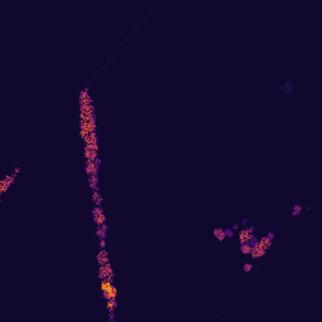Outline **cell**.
Here are the masks:
<instances>
[{
  "label": "cell",
  "mask_w": 322,
  "mask_h": 322,
  "mask_svg": "<svg viewBox=\"0 0 322 322\" xmlns=\"http://www.w3.org/2000/svg\"><path fill=\"white\" fill-rule=\"evenodd\" d=\"M107 228L106 224H102V225H97V229H96V235L98 237V239H105L106 235H107Z\"/></svg>",
  "instance_id": "obj_9"
},
{
  "label": "cell",
  "mask_w": 322,
  "mask_h": 322,
  "mask_svg": "<svg viewBox=\"0 0 322 322\" xmlns=\"http://www.w3.org/2000/svg\"><path fill=\"white\" fill-rule=\"evenodd\" d=\"M266 254V250L264 249H262L261 247L258 245V243L254 245V247H252V252H250V256H252V258L254 259H258V258H261L263 257Z\"/></svg>",
  "instance_id": "obj_6"
},
{
  "label": "cell",
  "mask_w": 322,
  "mask_h": 322,
  "mask_svg": "<svg viewBox=\"0 0 322 322\" xmlns=\"http://www.w3.org/2000/svg\"><path fill=\"white\" fill-rule=\"evenodd\" d=\"M240 252L243 253V254H250V252H252V247L248 244V243H244V244H240Z\"/></svg>",
  "instance_id": "obj_16"
},
{
  "label": "cell",
  "mask_w": 322,
  "mask_h": 322,
  "mask_svg": "<svg viewBox=\"0 0 322 322\" xmlns=\"http://www.w3.org/2000/svg\"><path fill=\"white\" fill-rule=\"evenodd\" d=\"M271 244H272V240L268 238L267 235H266V237H262L261 239H258V245H259V247H261L262 249H264L266 252H267L268 249H269Z\"/></svg>",
  "instance_id": "obj_8"
},
{
  "label": "cell",
  "mask_w": 322,
  "mask_h": 322,
  "mask_svg": "<svg viewBox=\"0 0 322 322\" xmlns=\"http://www.w3.org/2000/svg\"><path fill=\"white\" fill-rule=\"evenodd\" d=\"M97 262H98V264H100V266H103V264H106V263L110 262L108 253L105 250V248H101V250L98 252V254H97Z\"/></svg>",
  "instance_id": "obj_4"
},
{
  "label": "cell",
  "mask_w": 322,
  "mask_h": 322,
  "mask_svg": "<svg viewBox=\"0 0 322 322\" xmlns=\"http://www.w3.org/2000/svg\"><path fill=\"white\" fill-rule=\"evenodd\" d=\"M302 205H299V204H294L293 205V208H292V215L293 217H297V215H299V214H301V212H302Z\"/></svg>",
  "instance_id": "obj_17"
},
{
  "label": "cell",
  "mask_w": 322,
  "mask_h": 322,
  "mask_svg": "<svg viewBox=\"0 0 322 322\" xmlns=\"http://www.w3.org/2000/svg\"><path fill=\"white\" fill-rule=\"evenodd\" d=\"M282 89H283L286 93H289L293 89V86L291 83H287V84H284V86H282Z\"/></svg>",
  "instance_id": "obj_21"
},
{
  "label": "cell",
  "mask_w": 322,
  "mask_h": 322,
  "mask_svg": "<svg viewBox=\"0 0 322 322\" xmlns=\"http://www.w3.org/2000/svg\"><path fill=\"white\" fill-rule=\"evenodd\" d=\"M240 224H242V225H247V224H248V219H247V218H244L243 220L240 222Z\"/></svg>",
  "instance_id": "obj_27"
},
{
  "label": "cell",
  "mask_w": 322,
  "mask_h": 322,
  "mask_svg": "<svg viewBox=\"0 0 322 322\" xmlns=\"http://www.w3.org/2000/svg\"><path fill=\"white\" fill-rule=\"evenodd\" d=\"M253 234L252 233H249V232L247 229H242L239 230V234H238V238H239V244H244V243H247V242L250 239V237H252Z\"/></svg>",
  "instance_id": "obj_7"
},
{
  "label": "cell",
  "mask_w": 322,
  "mask_h": 322,
  "mask_svg": "<svg viewBox=\"0 0 322 322\" xmlns=\"http://www.w3.org/2000/svg\"><path fill=\"white\" fill-rule=\"evenodd\" d=\"M100 242V248H106V240L105 239H98Z\"/></svg>",
  "instance_id": "obj_24"
},
{
  "label": "cell",
  "mask_w": 322,
  "mask_h": 322,
  "mask_svg": "<svg viewBox=\"0 0 322 322\" xmlns=\"http://www.w3.org/2000/svg\"><path fill=\"white\" fill-rule=\"evenodd\" d=\"M247 243L250 245V247H254V245L258 243V238H257V237H254V235H252V237H250V239L247 242Z\"/></svg>",
  "instance_id": "obj_20"
},
{
  "label": "cell",
  "mask_w": 322,
  "mask_h": 322,
  "mask_svg": "<svg viewBox=\"0 0 322 322\" xmlns=\"http://www.w3.org/2000/svg\"><path fill=\"white\" fill-rule=\"evenodd\" d=\"M267 237H268V238H269L271 240H273V238H274V233H272V232H269V233L267 234Z\"/></svg>",
  "instance_id": "obj_26"
},
{
  "label": "cell",
  "mask_w": 322,
  "mask_h": 322,
  "mask_svg": "<svg viewBox=\"0 0 322 322\" xmlns=\"http://www.w3.org/2000/svg\"><path fill=\"white\" fill-rule=\"evenodd\" d=\"M243 269H244V272H250V271L253 269V264H252V263H245L244 267H243Z\"/></svg>",
  "instance_id": "obj_23"
},
{
  "label": "cell",
  "mask_w": 322,
  "mask_h": 322,
  "mask_svg": "<svg viewBox=\"0 0 322 322\" xmlns=\"http://www.w3.org/2000/svg\"><path fill=\"white\" fill-rule=\"evenodd\" d=\"M92 199H93V201H95V203H96V205H98V207H101L102 198H101V195H100V191H98V190H95V191H93V194H92Z\"/></svg>",
  "instance_id": "obj_14"
},
{
  "label": "cell",
  "mask_w": 322,
  "mask_h": 322,
  "mask_svg": "<svg viewBox=\"0 0 322 322\" xmlns=\"http://www.w3.org/2000/svg\"><path fill=\"white\" fill-rule=\"evenodd\" d=\"M84 105H92V100L88 95V88L82 91L79 95V106H84Z\"/></svg>",
  "instance_id": "obj_5"
},
{
  "label": "cell",
  "mask_w": 322,
  "mask_h": 322,
  "mask_svg": "<svg viewBox=\"0 0 322 322\" xmlns=\"http://www.w3.org/2000/svg\"><path fill=\"white\" fill-rule=\"evenodd\" d=\"M106 306H107V310H108L110 313H115V310H116V307H117V302H116V299H108Z\"/></svg>",
  "instance_id": "obj_13"
},
{
  "label": "cell",
  "mask_w": 322,
  "mask_h": 322,
  "mask_svg": "<svg viewBox=\"0 0 322 322\" xmlns=\"http://www.w3.org/2000/svg\"><path fill=\"white\" fill-rule=\"evenodd\" d=\"M247 230L249 232V233H252V234H253V233H254V230H256V227H254V225H250V227H248V228H247Z\"/></svg>",
  "instance_id": "obj_25"
},
{
  "label": "cell",
  "mask_w": 322,
  "mask_h": 322,
  "mask_svg": "<svg viewBox=\"0 0 322 322\" xmlns=\"http://www.w3.org/2000/svg\"><path fill=\"white\" fill-rule=\"evenodd\" d=\"M88 181H89V187L93 190H100L98 187V175H91L88 177Z\"/></svg>",
  "instance_id": "obj_10"
},
{
  "label": "cell",
  "mask_w": 322,
  "mask_h": 322,
  "mask_svg": "<svg viewBox=\"0 0 322 322\" xmlns=\"http://www.w3.org/2000/svg\"><path fill=\"white\" fill-rule=\"evenodd\" d=\"M103 213V209H102V207H98V205H96V208L92 210V214H93V217H97V215H100V214Z\"/></svg>",
  "instance_id": "obj_19"
},
{
  "label": "cell",
  "mask_w": 322,
  "mask_h": 322,
  "mask_svg": "<svg viewBox=\"0 0 322 322\" xmlns=\"http://www.w3.org/2000/svg\"><path fill=\"white\" fill-rule=\"evenodd\" d=\"M9 186H10V185L8 184V181L5 180V179H3V180L0 181V194H4V193H5V191L8 190Z\"/></svg>",
  "instance_id": "obj_18"
},
{
  "label": "cell",
  "mask_w": 322,
  "mask_h": 322,
  "mask_svg": "<svg viewBox=\"0 0 322 322\" xmlns=\"http://www.w3.org/2000/svg\"><path fill=\"white\" fill-rule=\"evenodd\" d=\"M213 234L218 240H224L227 237L224 233V229H220V228H214L213 229Z\"/></svg>",
  "instance_id": "obj_11"
},
{
  "label": "cell",
  "mask_w": 322,
  "mask_h": 322,
  "mask_svg": "<svg viewBox=\"0 0 322 322\" xmlns=\"http://www.w3.org/2000/svg\"><path fill=\"white\" fill-rule=\"evenodd\" d=\"M97 152L98 151H95V150H88V149H84V156H86V160H91V161H95L97 159Z\"/></svg>",
  "instance_id": "obj_12"
},
{
  "label": "cell",
  "mask_w": 322,
  "mask_h": 322,
  "mask_svg": "<svg viewBox=\"0 0 322 322\" xmlns=\"http://www.w3.org/2000/svg\"><path fill=\"white\" fill-rule=\"evenodd\" d=\"M110 321L115 322V313H110Z\"/></svg>",
  "instance_id": "obj_28"
},
{
  "label": "cell",
  "mask_w": 322,
  "mask_h": 322,
  "mask_svg": "<svg viewBox=\"0 0 322 322\" xmlns=\"http://www.w3.org/2000/svg\"><path fill=\"white\" fill-rule=\"evenodd\" d=\"M86 172L88 176L91 175H98V166L96 165L95 161L86 160Z\"/></svg>",
  "instance_id": "obj_3"
},
{
  "label": "cell",
  "mask_w": 322,
  "mask_h": 322,
  "mask_svg": "<svg viewBox=\"0 0 322 322\" xmlns=\"http://www.w3.org/2000/svg\"><path fill=\"white\" fill-rule=\"evenodd\" d=\"M93 220H95V223L97 225H102V224H105V222H106V217H105V214L102 213L97 217H93Z\"/></svg>",
  "instance_id": "obj_15"
},
{
  "label": "cell",
  "mask_w": 322,
  "mask_h": 322,
  "mask_svg": "<svg viewBox=\"0 0 322 322\" xmlns=\"http://www.w3.org/2000/svg\"><path fill=\"white\" fill-rule=\"evenodd\" d=\"M19 171H20V169H19V167H15V169H14V172H16V174H18Z\"/></svg>",
  "instance_id": "obj_30"
},
{
  "label": "cell",
  "mask_w": 322,
  "mask_h": 322,
  "mask_svg": "<svg viewBox=\"0 0 322 322\" xmlns=\"http://www.w3.org/2000/svg\"><path fill=\"white\" fill-rule=\"evenodd\" d=\"M232 229H233V230H238V229H239V224H234Z\"/></svg>",
  "instance_id": "obj_29"
},
{
  "label": "cell",
  "mask_w": 322,
  "mask_h": 322,
  "mask_svg": "<svg viewBox=\"0 0 322 322\" xmlns=\"http://www.w3.org/2000/svg\"><path fill=\"white\" fill-rule=\"evenodd\" d=\"M224 233H225L227 238H232V237L234 235V230L230 229V228H228V229H224Z\"/></svg>",
  "instance_id": "obj_22"
},
{
  "label": "cell",
  "mask_w": 322,
  "mask_h": 322,
  "mask_svg": "<svg viewBox=\"0 0 322 322\" xmlns=\"http://www.w3.org/2000/svg\"><path fill=\"white\" fill-rule=\"evenodd\" d=\"M101 291H102V294H103V298L106 301H108V299H116V297H117V289H116L112 282H110V281L102 279Z\"/></svg>",
  "instance_id": "obj_1"
},
{
  "label": "cell",
  "mask_w": 322,
  "mask_h": 322,
  "mask_svg": "<svg viewBox=\"0 0 322 322\" xmlns=\"http://www.w3.org/2000/svg\"><path fill=\"white\" fill-rule=\"evenodd\" d=\"M98 278L113 282V271H112V267H111L110 262L103 266H100V268H98Z\"/></svg>",
  "instance_id": "obj_2"
}]
</instances>
